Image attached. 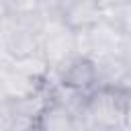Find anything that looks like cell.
Masks as SVG:
<instances>
[{
    "label": "cell",
    "mask_w": 131,
    "mask_h": 131,
    "mask_svg": "<svg viewBox=\"0 0 131 131\" xmlns=\"http://www.w3.org/2000/svg\"><path fill=\"white\" fill-rule=\"evenodd\" d=\"M41 55L51 74L78 55V33L72 31L59 14H47L41 27Z\"/></svg>",
    "instance_id": "cell-1"
},
{
    "label": "cell",
    "mask_w": 131,
    "mask_h": 131,
    "mask_svg": "<svg viewBox=\"0 0 131 131\" xmlns=\"http://www.w3.org/2000/svg\"><path fill=\"white\" fill-rule=\"evenodd\" d=\"M45 16L37 20H18L4 16L0 20L8 59H27L41 53V27Z\"/></svg>",
    "instance_id": "cell-2"
},
{
    "label": "cell",
    "mask_w": 131,
    "mask_h": 131,
    "mask_svg": "<svg viewBox=\"0 0 131 131\" xmlns=\"http://www.w3.org/2000/svg\"><path fill=\"white\" fill-rule=\"evenodd\" d=\"M55 84L66 86L70 90L90 94L92 90L98 88V74H96V63L92 57L86 55H76L70 61H66L61 68L53 72Z\"/></svg>",
    "instance_id": "cell-3"
},
{
    "label": "cell",
    "mask_w": 131,
    "mask_h": 131,
    "mask_svg": "<svg viewBox=\"0 0 131 131\" xmlns=\"http://www.w3.org/2000/svg\"><path fill=\"white\" fill-rule=\"evenodd\" d=\"M59 16L72 31L82 33V31H90L92 27L102 23L104 10L98 4V0H72L61 8Z\"/></svg>",
    "instance_id": "cell-4"
},
{
    "label": "cell",
    "mask_w": 131,
    "mask_h": 131,
    "mask_svg": "<svg viewBox=\"0 0 131 131\" xmlns=\"http://www.w3.org/2000/svg\"><path fill=\"white\" fill-rule=\"evenodd\" d=\"M35 125L41 131H84L80 117L53 96L39 113Z\"/></svg>",
    "instance_id": "cell-5"
},
{
    "label": "cell",
    "mask_w": 131,
    "mask_h": 131,
    "mask_svg": "<svg viewBox=\"0 0 131 131\" xmlns=\"http://www.w3.org/2000/svg\"><path fill=\"white\" fill-rule=\"evenodd\" d=\"M96 74H98V86H123V82L129 76V70L121 55H102L94 57Z\"/></svg>",
    "instance_id": "cell-6"
},
{
    "label": "cell",
    "mask_w": 131,
    "mask_h": 131,
    "mask_svg": "<svg viewBox=\"0 0 131 131\" xmlns=\"http://www.w3.org/2000/svg\"><path fill=\"white\" fill-rule=\"evenodd\" d=\"M47 12L41 0H6V16L18 20H37Z\"/></svg>",
    "instance_id": "cell-7"
},
{
    "label": "cell",
    "mask_w": 131,
    "mask_h": 131,
    "mask_svg": "<svg viewBox=\"0 0 131 131\" xmlns=\"http://www.w3.org/2000/svg\"><path fill=\"white\" fill-rule=\"evenodd\" d=\"M104 18L127 39L131 37V6H123V8H115V10H106Z\"/></svg>",
    "instance_id": "cell-8"
},
{
    "label": "cell",
    "mask_w": 131,
    "mask_h": 131,
    "mask_svg": "<svg viewBox=\"0 0 131 131\" xmlns=\"http://www.w3.org/2000/svg\"><path fill=\"white\" fill-rule=\"evenodd\" d=\"M0 131H14L12 117H10L6 104H0Z\"/></svg>",
    "instance_id": "cell-9"
},
{
    "label": "cell",
    "mask_w": 131,
    "mask_h": 131,
    "mask_svg": "<svg viewBox=\"0 0 131 131\" xmlns=\"http://www.w3.org/2000/svg\"><path fill=\"white\" fill-rule=\"evenodd\" d=\"M98 4L102 6V10H115V8H123V6H131V0H98Z\"/></svg>",
    "instance_id": "cell-10"
},
{
    "label": "cell",
    "mask_w": 131,
    "mask_h": 131,
    "mask_svg": "<svg viewBox=\"0 0 131 131\" xmlns=\"http://www.w3.org/2000/svg\"><path fill=\"white\" fill-rule=\"evenodd\" d=\"M121 59L125 61V66H127V70H129V74H131V37H127V39L123 41V47H121Z\"/></svg>",
    "instance_id": "cell-11"
},
{
    "label": "cell",
    "mask_w": 131,
    "mask_h": 131,
    "mask_svg": "<svg viewBox=\"0 0 131 131\" xmlns=\"http://www.w3.org/2000/svg\"><path fill=\"white\" fill-rule=\"evenodd\" d=\"M129 90V88H127ZM131 92V90H129ZM125 131H131V94H129V100H127V111H125Z\"/></svg>",
    "instance_id": "cell-12"
},
{
    "label": "cell",
    "mask_w": 131,
    "mask_h": 131,
    "mask_svg": "<svg viewBox=\"0 0 131 131\" xmlns=\"http://www.w3.org/2000/svg\"><path fill=\"white\" fill-rule=\"evenodd\" d=\"M8 55H6V47H4V37H2V27H0V63L6 61Z\"/></svg>",
    "instance_id": "cell-13"
},
{
    "label": "cell",
    "mask_w": 131,
    "mask_h": 131,
    "mask_svg": "<svg viewBox=\"0 0 131 131\" xmlns=\"http://www.w3.org/2000/svg\"><path fill=\"white\" fill-rule=\"evenodd\" d=\"M6 16V0H0V20Z\"/></svg>",
    "instance_id": "cell-14"
},
{
    "label": "cell",
    "mask_w": 131,
    "mask_h": 131,
    "mask_svg": "<svg viewBox=\"0 0 131 131\" xmlns=\"http://www.w3.org/2000/svg\"><path fill=\"white\" fill-rule=\"evenodd\" d=\"M18 131H41L37 125H31V127H25V129H18Z\"/></svg>",
    "instance_id": "cell-15"
}]
</instances>
